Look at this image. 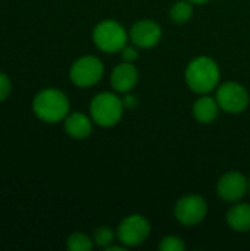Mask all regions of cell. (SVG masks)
<instances>
[{"mask_svg": "<svg viewBox=\"0 0 250 251\" xmlns=\"http://www.w3.org/2000/svg\"><path fill=\"white\" fill-rule=\"evenodd\" d=\"M69 100L66 94L57 88H44L32 99L34 115L47 124L63 121L69 115Z\"/></svg>", "mask_w": 250, "mask_h": 251, "instance_id": "obj_1", "label": "cell"}, {"mask_svg": "<svg viewBox=\"0 0 250 251\" xmlns=\"http://www.w3.org/2000/svg\"><path fill=\"white\" fill-rule=\"evenodd\" d=\"M186 82L189 88L197 94L212 91L220 82V68L217 62L208 56L193 59L186 69Z\"/></svg>", "mask_w": 250, "mask_h": 251, "instance_id": "obj_2", "label": "cell"}, {"mask_svg": "<svg viewBox=\"0 0 250 251\" xmlns=\"http://www.w3.org/2000/svg\"><path fill=\"white\" fill-rule=\"evenodd\" d=\"M124 103L113 93H99L90 103V115L93 122L100 126L109 128L116 125L124 113Z\"/></svg>", "mask_w": 250, "mask_h": 251, "instance_id": "obj_3", "label": "cell"}, {"mask_svg": "<svg viewBox=\"0 0 250 251\" xmlns=\"http://www.w3.org/2000/svg\"><path fill=\"white\" fill-rule=\"evenodd\" d=\"M128 34L125 28L112 19H106L99 22L93 29V41L94 44L106 53L121 51L127 46Z\"/></svg>", "mask_w": 250, "mask_h": 251, "instance_id": "obj_4", "label": "cell"}, {"mask_svg": "<svg viewBox=\"0 0 250 251\" xmlns=\"http://www.w3.org/2000/svg\"><path fill=\"white\" fill-rule=\"evenodd\" d=\"M103 71L105 68L100 59L96 56H83L72 63L69 69V78L77 87L87 88L102 79Z\"/></svg>", "mask_w": 250, "mask_h": 251, "instance_id": "obj_5", "label": "cell"}, {"mask_svg": "<svg viewBox=\"0 0 250 251\" xmlns=\"http://www.w3.org/2000/svg\"><path fill=\"white\" fill-rule=\"evenodd\" d=\"M150 234V224L141 215H130L122 219L118 226L116 237L125 247H137L143 244Z\"/></svg>", "mask_w": 250, "mask_h": 251, "instance_id": "obj_6", "label": "cell"}, {"mask_svg": "<svg viewBox=\"0 0 250 251\" xmlns=\"http://www.w3.org/2000/svg\"><path fill=\"white\" fill-rule=\"evenodd\" d=\"M208 213V204L205 199L196 194H189L181 197L174 209L175 219L186 226H193L200 224Z\"/></svg>", "mask_w": 250, "mask_h": 251, "instance_id": "obj_7", "label": "cell"}, {"mask_svg": "<svg viewBox=\"0 0 250 251\" xmlns=\"http://www.w3.org/2000/svg\"><path fill=\"white\" fill-rule=\"evenodd\" d=\"M217 101L220 107L228 113H240L249 106L248 90L237 82H224L217 90Z\"/></svg>", "mask_w": 250, "mask_h": 251, "instance_id": "obj_8", "label": "cell"}, {"mask_svg": "<svg viewBox=\"0 0 250 251\" xmlns=\"http://www.w3.org/2000/svg\"><path fill=\"white\" fill-rule=\"evenodd\" d=\"M248 188H249V182L246 176L236 171L222 175L217 185L218 196L228 203H237L240 199H243L245 194L248 193Z\"/></svg>", "mask_w": 250, "mask_h": 251, "instance_id": "obj_9", "label": "cell"}, {"mask_svg": "<svg viewBox=\"0 0 250 251\" xmlns=\"http://www.w3.org/2000/svg\"><path fill=\"white\" fill-rule=\"evenodd\" d=\"M161 37H162V29L159 24L150 19H143L136 22L130 31V38L133 44L140 49H150L156 46Z\"/></svg>", "mask_w": 250, "mask_h": 251, "instance_id": "obj_10", "label": "cell"}, {"mask_svg": "<svg viewBox=\"0 0 250 251\" xmlns=\"http://www.w3.org/2000/svg\"><path fill=\"white\" fill-rule=\"evenodd\" d=\"M137 81H139V71L130 62H124V63H119L118 66H115V69L112 71V75H111V84H112L113 90L118 93L131 91L136 87Z\"/></svg>", "mask_w": 250, "mask_h": 251, "instance_id": "obj_11", "label": "cell"}, {"mask_svg": "<svg viewBox=\"0 0 250 251\" xmlns=\"http://www.w3.org/2000/svg\"><path fill=\"white\" fill-rule=\"evenodd\" d=\"M63 128L69 137L75 140H84L91 134L93 124L87 115L81 112H72L63 119Z\"/></svg>", "mask_w": 250, "mask_h": 251, "instance_id": "obj_12", "label": "cell"}, {"mask_svg": "<svg viewBox=\"0 0 250 251\" xmlns=\"http://www.w3.org/2000/svg\"><path fill=\"white\" fill-rule=\"evenodd\" d=\"M227 224L237 232L250 231V204H234L227 213Z\"/></svg>", "mask_w": 250, "mask_h": 251, "instance_id": "obj_13", "label": "cell"}, {"mask_svg": "<svg viewBox=\"0 0 250 251\" xmlns=\"http://www.w3.org/2000/svg\"><path fill=\"white\" fill-rule=\"evenodd\" d=\"M220 109L221 107H220L217 99L209 97V96H203V97L196 100V103L193 106V113H194V118L199 122L209 124L218 116Z\"/></svg>", "mask_w": 250, "mask_h": 251, "instance_id": "obj_14", "label": "cell"}, {"mask_svg": "<svg viewBox=\"0 0 250 251\" xmlns=\"http://www.w3.org/2000/svg\"><path fill=\"white\" fill-rule=\"evenodd\" d=\"M192 15H193V7H192V1H189V0L175 1L169 9V16L177 24L187 22L192 18Z\"/></svg>", "mask_w": 250, "mask_h": 251, "instance_id": "obj_15", "label": "cell"}, {"mask_svg": "<svg viewBox=\"0 0 250 251\" xmlns=\"http://www.w3.org/2000/svg\"><path fill=\"white\" fill-rule=\"evenodd\" d=\"M94 241L84 232H74L66 240V247L69 251H90Z\"/></svg>", "mask_w": 250, "mask_h": 251, "instance_id": "obj_16", "label": "cell"}, {"mask_svg": "<svg viewBox=\"0 0 250 251\" xmlns=\"http://www.w3.org/2000/svg\"><path fill=\"white\" fill-rule=\"evenodd\" d=\"M115 237H116V234L109 226H100V228H97L94 231L93 241H94L96 246L106 249L108 246H111L115 241Z\"/></svg>", "mask_w": 250, "mask_h": 251, "instance_id": "obj_17", "label": "cell"}, {"mask_svg": "<svg viewBox=\"0 0 250 251\" xmlns=\"http://www.w3.org/2000/svg\"><path fill=\"white\" fill-rule=\"evenodd\" d=\"M159 250L161 251H184L186 244L180 237L175 235H168L164 237L159 243Z\"/></svg>", "mask_w": 250, "mask_h": 251, "instance_id": "obj_18", "label": "cell"}, {"mask_svg": "<svg viewBox=\"0 0 250 251\" xmlns=\"http://www.w3.org/2000/svg\"><path fill=\"white\" fill-rule=\"evenodd\" d=\"M12 91V81L10 78L0 71V103H3Z\"/></svg>", "mask_w": 250, "mask_h": 251, "instance_id": "obj_19", "label": "cell"}, {"mask_svg": "<svg viewBox=\"0 0 250 251\" xmlns=\"http://www.w3.org/2000/svg\"><path fill=\"white\" fill-rule=\"evenodd\" d=\"M121 54H122L124 62H130V63H134L137 60V57H139V51L134 47H130V46H125L121 50Z\"/></svg>", "mask_w": 250, "mask_h": 251, "instance_id": "obj_20", "label": "cell"}, {"mask_svg": "<svg viewBox=\"0 0 250 251\" xmlns=\"http://www.w3.org/2000/svg\"><path fill=\"white\" fill-rule=\"evenodd\" d=\"M122 103H124V107L125 109H134L136 106H137V97L136 96H130V94H127L124 99H122Z\"/></svg>", "mask_w": 250, "mask_h": 251, "instance_id": "obj_21", "label": "cell"}, {"mask_svg": "<svg viewBox=\"0 0 250 251\" xmlns=\"http://www.w3.org/2000/svg\"><path fill=\"white\" fill-rule=\"evenodd\" d=\"M189 1H192V3H194V4H203V3H206V1H209V0H189Z\"/></svg>", "mask_w": 250, "mask_h": 251, "instance_id": "obj_22", "label": "cell"}, {"mask_svg": "<svg viewBox=\"0 0 250 251\" xmlns=\"http://www.w3.org/2000/svg\"><path fill=\"white\" fill-rule=\"evenodd\" d=\"M249 193H250V181H249Z\"/></svg>", "mask_w": 250, "mask_h": 251, "instance_id": "obj_23", "label": "cell"}]
</instances>
